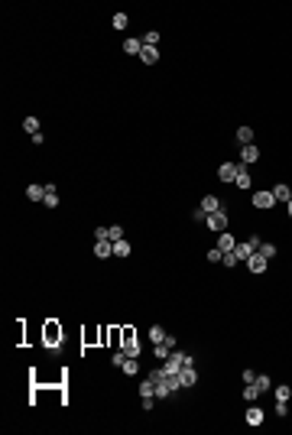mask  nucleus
Here are the masks:
<instances>
[{
	"mask_svg": "<svg viewBox=\"0 0 292 435\" xmlns=\"http://www.w3.org/2000/svg\"><path fill=\"white\" fill-rule=\"evenodd\" d=\"M201 211H205V215H215V211H221L224 205H221V198H218V195H205V198H201V205H198Z\"/></svg>",
	"mask_w": 292,
	"mask_h": 435,
	"instance_id": "6",
	"label": "nucleus"
},
{
	"mask_svg": "<svg viewBox=\"0 0 292 435\" xmlns=\"http://www.w3.org/2000/svg\"><path fill=\"white\" fill-rule=\"evenodd\" d=\"M140 397H143V399L156 397V383H153V377H146V380H140Z\"/></svg>",
	"mask_w": 292,
	"mask_h": 435,
	"instance_id": "20",
	"label": "nucleus"
},
{
	"mask_svg": "<svg viewBox=\"0 0 292 435\" xmlns=\"http://www.w3.org/2000/svg\"><path fill=\"white\" fill-rule=\"evenodd\" d=\"M237 169H240L237 163H221V166H218V179H221V182H234V179H237Z\"/></svg>",
	"mask_w": 292,
	"mask_h": 435,
	"instance_id": "4",
	"label": "nucleus"
},
{
	"mask_svg": "<svg viewBox=\"0 0 292 435\" xmlns=\"http://www.w3.org/2000/svg\"><path fill=\"white\" fill-rule=\"evenodd\" d=\"M140 62H143V65H156V62H159V46H143Z\"/></svg>",
	"mask_w": 292,
	"mask_h": 435,
	"instance_id": "11",
	"label": "nucleus"
},
{
	"mask_svg": "<svg viewBox=\"0 0 292 435\" xmlns=\"http://www.w3.org/2000/svg\"><path fill=\"white\" fill-rule=\"evenodd\" d=\"M254 383H256V390H260V393H266V390L273 387V380H269V373H256V380H254Z\"/></svg>",
	"mask_w": 292,
	"mask_h": 435,
	"instance_id": "25",
	"label": "nucleus"
},
{
	"mask_svg": "<svg viewBox=\"0 0 292 435\" xmlns=\"http://www.w3.org/2000/svg\"><path fill=\"white\" fill-rule=\"evenodd\" d=\"M205 224L208 227H211V231H215V234H224V231H227V211H215V215H208L205 218Z\"/></svg>",
	"mask_w": 292,
	"mask_h": 435,
	"instance_id": "2",
	"label": "nucleus"
},
{
	"mask_svg": "<svg viewBox=\"0 0 292 435\" xmlns=\"http://www.w3.org/2000/svg\"><path fill=\"white\" fill-rule=\"evenodd\" d=\"M127 23H130V16H127V13H114V20H110L114 30H127Z\"/></svg>",
	"mask_w": 292,
	"mask_h": 435,
	"instance_id": "26",
	"label": "nucleus"
},
{
	"mask_svg": "<svg viewBox=\"0 0 292 435\" xmlns=\"http://www.w3.org/2000/svg\"><path fill=\"white\" fill-rule=\"evenodd\" d=\"M123 361H127V354H123V348L110 354V364H114V367H123Z\"/></svg>",
	"mask_w": 292,
	"mask_h": 435,
	"instance_id": "33",
	"label": "nucleus"
},
{
	"mask_svg": "<svg viewBox=\"0 0 292 435\" xmlns=\"http://www.w3.org/2000/svg\"><path fill=\"white\" fill-rule=\"evenodd\" d=\"M143 46H159V33H156V30H149V33L143 36Z\"/></svg>",
	"mask_w": 292,
	"mask_h": 435,
	"instance_id": "31",
	"label": "nucleus"
},
{
	"mask_svg": "<svg viewBox=\"0 0 292 435\" xmlns=\"http://www.w3.org/2000/svg\"><path fill=\"white\" fill-rule=\"evenodd\" d=\"M176 348H179L176 334H166V338H162V341H159V344H156V348H153V354H156V361H166V358H169V354H172V351H176Z\"/></svg>",
	"mask_w": 292,
	"mask_h": 435,
	"instance_id": "1",
	"label": "nucleus"
},
{
	"mask_svg": "<svg viewBox=\"0 0 292 435\" xmlns=\"http://www.w3.org/2000/svg\"><path fill=\"white\" fill-rule=\"evenodd\" d=\"M289 397H292V387H289V383H283V387H276V399H283V403H289Z\"/></svg>",
	"mask_w": 292,
	"mask_h": 435,
	"instance_id": "30",
	"label": "nucleus"
},
{
	"mask_svg": "<svg viewBox=\"0 0 292 435\" xmlns=\"http://www.w3.org/2000/svg\"><path fill=\"white\" fill-rule=\"evenodd\" d=\"M240 380H244V383H254L256 380V370H244V373H240Z\"/></svg>",
	"mask_w": 292,
	"mask_h": 435,
	"instance_id": "39",
	"label": "nucleus"
},
{
	"mask_svg": "<svg viewBox=\"0 0 292 435\" xmlns=\"http://www.w3.org/2000/svg\"><path fill=\"white\" fill-rule=\"evenodd\" d=\"M46 344H49V348L62 344V328L55 325V322H49V325H46Z\"/></svg>",
	"mask_w": 292,
	"mask_h": 435,
	"instance_id": "10",
	"label": "nucleus"
},
{
	"mask_svg": "<svg viewBox=\"0 0 292 435\" xmlns=\"http://www.w3.org/2000/svg\"><path fill=\"white\" fill-rule=\"evenodd\" d=\"M110 254H114V244H110V241H98V244H94V256H98V260H108Z\"/></svg>",
	"mask_w": 292,
	"mask_h": 435,
	"instance_id": "16",
	"label": "nucleus"
},
{
	"mask_svg": "<svg viewBox=\"0 0 292 435\" xmlns=\"http://www.w3.org/2000/svg\"><path fill=\"white\" fill-rule=\"evenodd\" d=\"M114 241H123V227L120 224H110V244Z\"/></svg>",
	"mask_w": 292,
	"mask_h": 435,
	"instance_id": "34",
	"label": "nucleus"
},
{
	"mask_svg": "<svg viewBox=\"0 0 292 435\" xmlns=\"http://www.w3.org/2000/svg\"><path fill=\"white\" fill-rule=\"evenodd\" d=\"M114 256H130V244H127V241H114Z\"/></svg>",
	"mask_w": 292,
	"mask_h": 435,
	"instance_id": "27",
	"label": "nucleus"
},
{
	"mask_svg": "<svg viewBox=\"0 0 292 435\" xmlns=\"http://www.w3.org/2000/svg\"><path fill=\"white\" fill-rule=\"evenodd\" d=\"M179 383H182V390L195 387V383H198V370H195V367H185V370L179 373Z\"/></svg>",
	"mask_w": 292,
	"mask_h": 435,
	"instance_id": "8",
	"label": "nucleus"
},
{
	"mask_svg": "<svg viewBox=\"0 0 292 435\" xmlns=\"http://www.w3.org/2000/svg\"><path fill=\"white\" fill-rule=\"evenodd\" d=\"M221 263H224V266H237L240 260H237V254H234V250H227V254L221 256Z\"/></svg>",
	"mask_w": 292,
	"mask_h": 435,
	"instance_id": "32",
	"label": "nucleus"
},
{
	"mask_svg": "<svg viewBox=\"0 0 292 435\" xmlns=\"http://www.w3.org/2000/svg\"><path fill=\"white\" fill-rule=\"evenodd\" d=\"M273 198H276V202H283V205H289V202H292V188L286 185V182H279V185H273Z\"/></svg>",
	"mask_w": 292,
	"mask_h": 435,
	"instance_id": "12",
	"label": "nucleus"
},
{
	"mask_svg": "<svg viewBox=\"0 0 292 435\" xmlns=\"http://www.w3.org/2000/svg\"><path fill=\"white\" fill-rule=\"evenodd\" d=\"M244 419H247V426H263V409L250 403V409H247V416H244Z\"/></svg>",
	"mask_w": 292,
	"mask_h": 435,
	"instance_id": "15",
	"label": "nucleus"
},
{
	"mask_svg": "<svg viewBox=\"0 0 292 435\" xmlns=\"http://www.w3.org/2000/svg\"><path fill=\"white\" fill-rule=\"evenodd\" d=\"M205 218H208V215H205L201 208H195V211H192V221H195V224H205Z\"/></svg>",
	"mask_w": 292,
	"mask_h": 435,
	"instance_id": "37",
	"label": "nucleus"
},
{
	"mask_svg": "<svg viewBox=\"0 0 292 435\" xmlns=\"http://www.w3.org/2000/svg\"><path fill=\"white\" fill-rule=\"evenodd\" d=\"M94 237H98V241H110V227H98Z\"/></svg>",
	"mask_w": 292,
	"mask_h": 435,
	"instance_id": "36",
	"label": "nucleus"
},
{
	"mask_svg": "<svg viewBox=\"0 0 292 435\" xmlns=\"http://www.w3.org/2000/svg\"><path fill=\"white\" fill-rule=\"evenodd\" d=\"M237 143H240V146L254 143V127H237Z\"/></svg>",
	"mask_w": 292,
	"mask_h": 435,
	"instance_id": "22",
	"label": "nucleus"
},
{
	"mask_svg": "<svg viewBox=\"0 0 292 435\" xmlns=\"http://www.w3.org/2000/svg\"><path fill=\"white\" fill-rule=\"evenodd\" d=\"M260 254L266 256V260H273V256L279 254V247H276V244H260Z\"/></svg>",
	"mask_w": 292,
	"mask_h": 435,
	"instance_id": "28",
	"label": "nucleus"
},
{
	"mask_svg": "<svg viewBox=\"0 0 292 435\" xmlns=\"http://www.w3.org/2000/svg\"><path fill=\"white\" fill-rule=\"evenodd\" d=\"M120 370L127 373V377H137V373H140V358H127V361H123V367H120Z\"/></svg>",
	"mask_w": 292,
	"mask_h": 435,
	"instance_id": "21",
	"label": "nucleus"
},
{
	"mask_svg": "<svg viewBox=\"0 0 292 435\" xmlns=\"http://www.w3.org/2000/svg\"><path fill=\"white\" fill-rule=\"evenodd\" d=\"M42 205H46V208H59V188H55L52 182L46 185V202Z\"/></svg>",
	"mask_w": 292,
	"mask_h": 435,
	"instance_id": "18",
	"label": "nucleus"
},
{
	"mask_svg": "<svg viewBox=\"0 0 292 435\" xmlns=\"http://www.w3.org/2000/svg\"><path fill=\"white\" fill-rule=\"evenodd\" d=\"M23 130L30 133V137H33V133H42V130H39V117H36V114H30V117L23 120Z\"/></svg>",
	"mask_w": 292,
	"mask_h": 435,
	"instance_id": "23",
	"label": "nucleus"
},
{
	"mask_svg": "<svg viewBox=\"0 0 292 435\" xmlns=\"http://www.w3.org/2000/svg\"><path fill=\"white\" fill-rule=\"evenodd\" d=\"M123 52H127V55H140V52H143V39H123Z\"/></svg>",
	"mask_w": 292,
	"mask_h": 435,
	"instance_id": "19",
	"label": "nucleus"
},
{
	"mask_svg": "<svg viewBox=\"0 0 292 435\" xmlns=\"http://www.w3.org/2000/svg\"><path fill=\"white\" fill-rule=\"evenodd\" d=\"M276 416L283 419V416H289V403H283V399H276Z\"/></svg>",
	"mask_w": 292,
	"mask_h": 435,
	"instance_id": "35",
	"label": "nucleus"
},
{
	"mask_svg": "<svg viewBox=\"0 0 292 435\" xmlns=\"http://www.w3.org/2000/svg\"><path fill=\"white\" fill-rule=\"evenodd\" d=\"M234 254H237V260H240V263H247V260H250V256L256 254V247H254L250 241H247V244H237V247H234Z\"/></svg>",
	"mask_w": 292,
	"mask_h": 435,
	"instance_id": "13",
	"label": "nucleus"
},
{
	"mask_svg": "<svg viewBox=\"0 0 292 435\" xmlns=\"http://www.w3.org/2000/svg\"><path fill=\"white\" fill-rule=\"evenodd\" d=\"M273 205H276L273 192H254V208H260V211H269Z\"/></svg>",
	"mask_w": 292,
	"mask_h": 435,
	"instance_id": "3",
	"label": "nucleus"
},
{
	"mask_svg": "<svg viewBox=\"0 0 292 435\" xmlns=\"http://www.w3.org/2000/svg\"><path fill=\"white\" fill-rule=\"evenodd\" d=\"M244 399H247V403H256V399H260V390H256V383H247V387H244Z\"/></svg>",
	"mask_w": 292,
	"mask_h": 435,
	"instance_id": "24",
	"label": "nucleus"
},
{
	"mask_svg": "<svg viewBox=\"0 0 292 435\" xmlns=\"http://www.w3.org/2000/svg\"><path fill=\"white\" fill-rule=\"evenodd\" d=\"M30 140H33V146H42V143H46V133H33Z\"/></svg>",
	"mask_w": 292,
	"mask_h": 435,
	"instance_id": "40",
	"label": "nucleus"
},
{
	"mask_svg": "<svg viewBox=\"0 0 292 435\" xmlns=\"http://www.w3.org/2000/svg\"><path fill=\"white\" fill-rule=\"evenodd\" d=\"M221 256H224V254H221L218 247H215V250H208V260H211V263H221Z\"/></svg>",
	"mask_w": 292,
	"mask_h": 435,
	"instance_id": "38",
	"label": "nucleus"
},
{
	"mask_svg": "<svg viewBox=\"0 0 292 435\" xmlns=\"http://www.w3.org/2000/svg\"><path fill=\"white\" fill-rule=\"evenodd\" d=\"M234 185H237L240 192H247V188L254 185V179H250V172H247V166H240V169H237V179H234Z\"/></svg>",
	"mask_w": 292,
	"mask_h": 435,
	"instance_id": "14",
	"label": "nucleus"
},
{
	"mask_svg": "<svg viewBox=\"0 0 292 435\" xmlns=\"http://www.w3.org/2000/svg\"><path fill=\"white\" fill-rule=\"evenodd\" d=\"M266 263H269V260L260 254V250H256V254L247 260V270H250V273H266Z\"/></svg>",
	"mask_w": 292,
	"mask_h": 435,
	"instance_id": "7",
	"label": "nucleus"
},
{
	"mask_svg": "<svg viewBox=\"0 0 292 435\" xmlns=\"http://www.w3.org/2000/svg\"><path fill=\"white\" fill-rule=\"evenodd\" d=\"M286 208H289V218H292V202H289V205H286Z\"/></svg>",
	"mask_w": 292,
	"mask_h": 435,
	"instance_id": "41",
	"label": "nucleus"
},
{
	"mask_svg": "<svg viewBox=\"0 0 292 435\" xmlns=\"http://www.w3.org/2000/svg\"><path fill=\"white\" fill-rule=\"evenodd\" d=\"M162 338H166V331H162V325H153V328H149V341H153V344H159Z\"/></svg>",
	"mask_w": 292,
	"mask_h": 435,
	"instance_id": "29",
	"label": "nucleus"
},
{
	"mask_svg": "<svg viewBox=\"0 0 292 435\" xmlns=\"http://www.w3.org/2000/svg\"><path fill=\"white\" fill-rule=\"evenodd\" d=\"M215 247L221 250V254H227V250L237 247V241H234V234H231V231H224V234H218V244H215Z\"/></svg>",
	"mask_w": 292,
	"mask_h": 435,
	"instance_id": "9",
	"label": "nucleus"
},
{
	"mask_svg": "<svg viewBox=\"0 0 292 435\" xmlns=\"http://www.w3.org/2000/svg\"><path fill=\"white\" fill-rule=\"evenodd\" d=\"M256 159H260V149H256V143H247V146H240V163H244V166L256 163Z\"/></svg>",
	"mask_w": 292,
	"mask_h": 435,
	"instance_id": "5",
	"label": "nucleus"
},
{
	"mask_svg": "<svg viewBox=\"0 0 292 435\" xmlns=\"http://www.w3.org/2000/svg\"><path fill=\"white\" fill-rule=\"evenodd\" d=\"M26 198H30V202H46V185H36V182H33V185L26 188Z\"/></svg>",
	"mask_w": 292,
	"mask_h": 435,
	"instance_id": "17",
	"label": "nucleus"
}]
</instances>
